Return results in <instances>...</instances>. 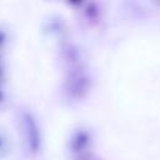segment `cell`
Listing matches in <instances>:
<instances>
[{"label": "cell", "mask_w": 160, "mask_h": 160, "mask_svg": "<svg viewBox=\"0 0 160 160\" xmlns=\"http://www.w3.org/2000/svg\"><path fill=\"white\" fill-rule=\"evenodd\" d=\"M16 126L22 146V151L29 158H36L42 149L41 128L36 115L25 106L16 111Z\"/></svg>", "instance_id": "1"}, {"label": "cell", "mask_w": 160, "mask_h": 160, "mask_svg": "<svg viewBox=\"0 0 160 160\" xmlns=\"http://www.w3.org/2000/svg\"><path fill=\"white\" fill-rule=\"evenodd\" d=\"M91 76L88 69L84 66L66 71L62 81V95L69 101H80L84 100L91 89Z\"/></svg>", "instance_id": "2"}, {"label": "cell", "mask_w": 160, "mask_h": 160, "mask_svg": "<svg viewBox=\"0 0 160 160\" xmlns=\"http://www.w3.org/2000/svg\"><path fill=\"white\" fill-rule=\"evenodd\" d=\"M92 142L94 136L91 130L85 125H79L70 131L66 141V148L72 159L78 160L90 154Z\"/></svg>", "instance_id": "3"}, {"label": "cell", "mask_w": 160, "mask_h": 160, "mask_svg": "<svg viewBox=\"0 0 160 160\" xmlns=\"http://www.w3.org/2000/svg\"><path fill=\"white\" fill-rule=\"evenodd\" d=\"M60 65L66 70H72L85 65V52L74 41L62 40L59 46Z\"/></svg>", "instance_id": "4"}, {"label": "cell", "mask_w": 160, "mask_h": 160, "mask_svg": "<svg viewBox=\"0 0 160 160\" xmlns=\"http://www.w3.org/2000/svg\"><path fill=\"white\" fill-rule=\"evenodd\" d=\"M66 29H68L66 21L59 15L51 16L49 20L45 21V25H44V31L45 32H48L52 38H60L61 41L65 40L64 36L66 34Z\"/></svg>", "instance_id": "5"}, {"label": "cell", "mask_w": 160, "mask_h": 160, "mask_svg": "<svg viewBox=\"0 0 160 160\" xmlns=\"http://www.w3.org/2000/svg\"><path fill=\"white\" fill-rule=\"evenodd\" d=\"M12 138L8 129L0 126V160L6 159L12 151Z\"/></svg>", "instance_id": "6"}, {"label": "cell", "mask_w": 160, "mask_h": 160, "mask_svg": "<svg viewBox=\"0 0 160 160\" xmlns=\"http://www.w3.org/2000/svg\"><path fill=\"white\" fill-rule=\"evenodd\" d=\"M81 5V18H82V21H86L88 24H94L98 21L99 19V9H98V5L94 4V2H88V4H80Z\"/></svg>", "instance_id": "7"}, {"label": "cell", "mask_w": 160, "mask_h": 160, "mask_svg": "<svg viewBox=\"0 0 160 160\" xmlns=\"http://www.w3.org/2000/svg\"><path fill=\"white\" fill-rule=\"evenodd\" d=\"M10 39L11 34L9 26H6L5 24H0V55H4L5 50L10 44Z\"/></svg>", "instance_id": "8"}, {"label": "cell", "mask_w": 160, "mask_h": 160, "mask_svg": "<svg viewBox=\"0 0 160 160\" xmlns=\"http://www.w3.org/2000/svg\"><path fill=\"white\" fill-rule=\"evenodd\" d=\"M8 79V62L4 55H0V86H5Z\"/></svg>", "instance_id": "9"}, {"label": "cell", "mask_w": 160, "mask_h": 160, "mask_svg": "<svg viewBox=\"0 0 160 160\" xmlns=\"http://www.w3.org/2000/svg\"><path fill=\"white\" fill-rule=\"evenodd\" d=\"M9 100H10V98H9V91L6 90L5 86H0V111L6 108Z\"/></svg>", "instance_id": "10"}, {"label": "cell", "mask_w": 160, "mask_h": 160, "mask_svg": "<svg viewBox=\"0 0 160 160\" xmlns=\"http://www.w3.org/2000/svg\"><path fill=\"white\" fill-rule=\"evenodd\" d=\"M78 160H98V159L94 158L91 154H89V155H86V156H84V158H81V159H78Z\"/></svg>", "instance_id": "11"}]
</instances>
